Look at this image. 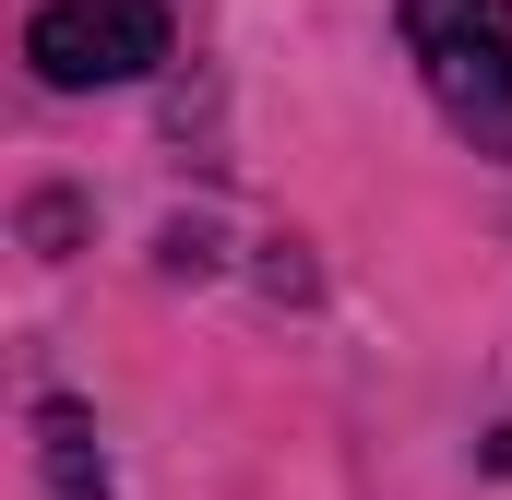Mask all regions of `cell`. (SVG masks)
I'll return each mask as SVG.
<instances>
[{
  "label": "cell",
  "instance_id": "3957f363",
  "mask_svg": "<svg viewBox=\"0 0 512 500\" xmlns=\"http://www.w3.org/2000/svg\"><path fill=\"white\" fill-rule=\"evenodd\" d=\"M36 453H48V489L60 500H108V453H96L84 405H36Z\"/></svg>",
  "mask_w": 512,
  "mask_h": 500
},
{
  "label": "cell",
  "instance_id": "7a4b0ae2",
  "mask_svg": "<svg viewBox=\"0 0 512 500\" xmlns=\"http://www.w3.org/2000/svg\"><path fill=\"white\" fill-rule=\"evenodd\" d=\"M24 60H36L60 96H84V84H143V72L167 60V0H48V12L24 24Z\"/></svg>",
  "mask_w": 512,
  "mask_h": 500
},
{
  "label": "cell",
  "instance_id": "6da1fadb",
  "mask_svg": "<svg viewBox=\"0 0 512 500\" xmlns=\"http://www.w3.org/2000/svg\"><path fill=\"white\" fill-rule=\"evenodd\" d=\"M405 48H417L441 120L512 167V0H405Z\"/></svg>",
  "mask_w": 512,
  "mask_h": 500
}]
</instances>
